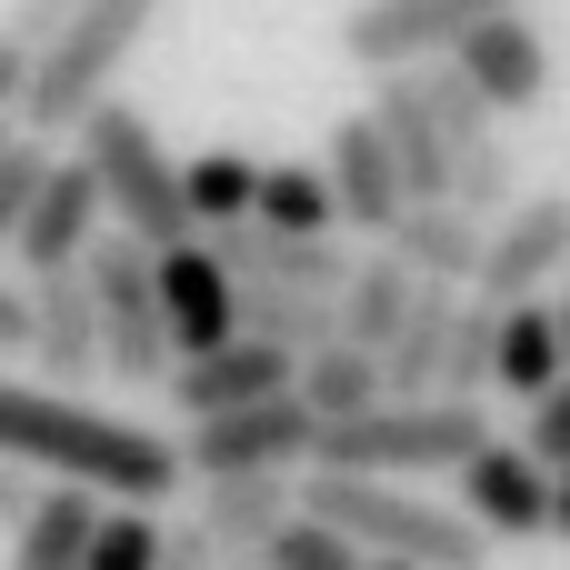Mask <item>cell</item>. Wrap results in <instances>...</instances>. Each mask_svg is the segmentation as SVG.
I'll return each mask as SVG.
<instances>
[{
    "mask_svg": "<svg viewBox=\"0 0 570 570\" xmlns=\"http://www.w3.org/2000/svg\"><path fill=\"white\" fill-rule=\"evenodd\" d=\"M0 451L40 461V471H70V481H100L120 501H160V491L190 481L180 441H160L150 421L90 411L70 381H0Z\"/></svg>",
    "mask_w": 570,
    "mask_h": 570,
    "instance_id": "obj_1",
    "label": "cell"
},
{
    "mask_svg": "<svg viewBox=\"0 0 570 570\" xmlns=\"http://www.w3.org/2000/svg\"><path fill=\"white\" fill-rule=\"evenodd\" d=\"M301 501L331 511L361 551H381V561H421V570H471V561H481V541H491V521H471V511H451V501H421V491H391V471L311 461V471H301Z\"/></svg>",
    "mask_w": 570,
    "mask_h": 570,
    "instance_id": "obj_2",
    "label": "cell"
},
{
    "mask_svg": "<svg viewBox=\"0 0 570 570\" xmlns=\"http://www.w3.org/2000/svg\"><path fill=\"white\" fill-rule=\"evenodd\" d=\"M481 441H491V411H481L471 391H411V401L391 391V401H371V411L331 421V431H321V461L421 481V471H461Z\"/></svg>",
    "mask_w": 570,
    "mask_h": 570,
    "instance_id": "obj_3",
    "label": "cell"
},
{
    "mask_svg": "<svg viewBox=\"0 0 570 570\" xmlns=\"http://www.w3.org/2000/svg\"><path fill=\"white\" fill-rule=\"evenodd\" d=\"M150 20H160V0H80V10H70V30H60V40H40V60H30L20 120H30V130H50V140H70V130L110 100V80L130 70V50L150 40Z\"/></svg>",
    "mask_w": 570,
    "mask_h": 570,
    "instance_id": "obj_4",
    "label": "cell"
},
{
    "mask_svg": "<svg viewBox=\"0 0 570 570\" xmlns=\"http://www.w3.org/2000/svg\"><path fill=\"white\" fill-rule=\"evenodd\" d=\"M80 150L100 160V180H110V220H120V230H140L150 250H170V240L200 230V210H190V160L160 150L150 110H130V100L110 90V100L80 120Z\"/></svg>",
    "mask_w": 570,
    "mask_h": 570,
    "instance_id": "obj_5",
    "label": "cell"
},
{
    "mask_svg": "<svg viewBox=\"0 0 570 570\" xmlns=\"http://www.w3.org/2000/svg\"><path fill=\"white\" fill-rule=\"evenodd\" d=\"M90 291H100V331H110V381L120 391H170L180 331H170V301H160V250L140 230L90 240Z\"/></svg>",
    "mask_w": 570,
    "mask_h": 570,
    "instance_id": "obj_6",
    "label": "cell"
},
{
    "mask_svg": "<svg viewBox=\"0 0 570 570\" xmlns=\"http://www.w3.org/2000/svg\"><path fill=\"white\" fill-rule=\"evenodd\" d=\"M321 411H311V391L291 381V391H271V401H240V411H200L190 431H180V451H190V481H220V471H311L321 461Z\"/></svg>",
    "mask_w": 570,
    "mask_h": 570,
    "instance_id": "obj_7",
    "label": "cell"
},
{
    "mask_svg": "<svg viewBox=\"0 0 570 570\" xmlns=\"http://www.w3.org/2000/svg\"><path fill=\"white\" fill-rule=\"evenodd\" d=\"M451 481H461V511H471V521H491V541H541V531H551L561 471H551L531 441H481Z\"/></svg>",
    "mask_w": 570,
    "mask_h": 570,
    "instance_id": "obj_8",
    "label": "cell"
},
{
    "mask_svg": "<svg viewBox=\"0 0 570 570\" xmlns=\"http://www.w3.org/2000/svg\"><path fill=\"white\" fill-rule=\"evenodd\" d=\"M40 291V331H30V361L40 381H110V331H100V291H90V261H60V271H30Z\"/></svg>",
    "mask_w": 570,
    "mask_h": 570,
    "instance_id": "obj_9",
    "label": "cell"
},
{
    "mask_svg": "<svg viewBox=\"0 0 570 570\" xmlns=\"http://www.w3.org/2000/svg\"><path fill=\"white\" fill-rule=\"evenodd\" d=\"M551 281H570V200L561 190H521V200L491 220V261H481L471 291L531 301V291H551Z\"/></svg>",
    "mask_w": 570,
    "mask_h": 570,
    "instance_id": "obj_10",
    "label": "cell"
},
{
    "mask_svg": "<svg viewBox=\"0 0 570 570\" xmlns=\"http://www.w3.org/2000/svg\"><path fill=\"white\" fill-rule=\"evenodd\" d=\"M321 160H331V180H341V220H351L361 240H391L401 210H411V170H401V150H391V120H381V110H351Z\"/></svg>",
    "mask_w": 570,
    "mask_h": 570,
    "instance_id": "obj_11",
    "label": "cell"
},
{
    "mask_svg": "<svg viewBox=\"0 0 570 570\" xmlns=\"http://www.w3.org/2000/svg\"><path fill=\"white\" fill-rule=\"evenodd\" d=\"M100 220H110V180H100V160H90V150H60L10 250H20V271H60V261H90Z\"/></svg>",
    "mask_w": 570,
    "mask_h": 570,
    "instance_id": "obj_12",
    "label": "cell"
},
{
    "mask_svg": "<svg viewBox=\"0 0 570 570\" xmlns=\"http://www.w3.org/2000/svg\"><path fill=\"white\" fill-rule=\"evenodd\" d=\"M301 381V351L291 341H261V331H230L220 351H180L170 371V411L200 421V411H240V401H271Z\"/></svg>",
    "mask_w": 570,
    "mask_h": 570,
    "instance_id": "obj_13",
    "label": "cell"
},
{
    "mask_svg": "<svg viewBox=\"0 0 570 570\" xmlns=\"http://www.w3.org/2000/svg\"><path fill=\"white\" fill-rule=\"evenodd\" d=\"M451 60L501 100V120H531V110H551V50H541V30H531V10H491V20H471L461 40H451Z\"/></svg>",
    "mask_w": 570,
    "mask_h": 570,
    "instance_id": "obj_14",
    "label": "cell"
},
{
    "mask_svg": "<svg viewBox=\"0 0 570 570\" xmlns=\"http://www.w3.org/2000/svg\"><path fill=\"white\" fill-rule=\"evenodd\" d=\"M461 30H471L461 0H361V10L341 20V60H351V70H421V60H441Z\"/></svg>",
    "mask_w": 570,
    "mask_h": 570,
    "instance_id": "obj_15",
    "label": "cell"
},
{
    "mask_svg": "<svg viewBox=\"0 0 570 570\" xmlns=\"http://www.w3.org/2000/svg\"><path fill=\"white\" fill-rule=\"evenodd\" d=\"M160 301H170L180 351H220V341L240 331V271L220 261V240H210V230H190V240H170V250H160Z\"/></svg>",
    "mask_w": 570,
    "mask_h": 570,
    "instance_id": "obj_16",
    "label": "cell"
},
{
    "mask_svg": "<svg viewBox=\"0 0 570 570\" xmlns=\"http://www.w3.org/2000/svg\"><path fill=\"white\" fill-rule=\"evenodd\" d=\"M291 511H301V471H220V481H200V521L220 531V561H261Z\"/></svg>",
    "mask_w": 570,
    "mask_h": 570,
    "instance_id": "obj_17",
    "label": "cell"
},
{
    "mask_svg": "<svg viewBox=\"0 0 570 570\" xmlns=\"http://www.w3.org/2000/svg\"><path fill=\"white\" fill-rule=\"evenodd\" d=\"M391 250H401L421 281H461V291H471V281H481V261H491V220H481L471 200H451V190H441V200H411V210H401Z\"/></svg>",
    "mask_w": 570,
    "mask_h": 570,
    "instance_id": "obj_18",
    "label": "cell"
},
{
    "mask_svg": "<svg viewBox=\"0 0 570 570\" xmlns=\"http://www.w3.org/2000/svg\"><path fill=\"white\" fill-rule=\"evenodd\" d=\"M90 541H100V481H70V471H60V491H40V501L20 511L10 561L20 570H80Z\"/></svg>",
    "mask_w": 570,
    "mask_h": 570,
    "instance_id": "obj_19",
    "label": "cell"
},
{
    "mask_svg": "<svg viewBox=\"0 0 570 570\" xmlns=\"http://www.w3.org/2000/svg\"><path fill=\"white\" fill-rule=\"evenodd\" d=\"M561 371H570L561 301H541V291H531V301H511V311H501V391H511V401H541Z\"/></svg>",
    "mask_w": 570,
    "mask_h": 570,
    "instance_id": "obj_20",
    "label": "cell"
},
{
    "mask_svg": "<svg viewBox=\"0 0 570 570\" xmlns=\"http://www.w3.org/2000/svg\"><path fill=\"white\" fill-rule=\"evenodd\" d=\"M411 301H421V271L381 240V250H361L351 291H341V331H351V341H371V351H391V341H401V321H411Z\"/></svg>",
    "mask_w": 570,
    "mask_h": 570,
    "instance_id": "obj_21",
    "label": "cell"
},
{
    "mask_svg": "<svg viewBox=\"0 0 570 570\" xmlns=\"http://www.w3.org/2000/svg\"><path fill=\"white\" fill-rule=\"evenodd\" d=\"M301 391H311V411H321V421H351V411L391 401V361H381L371 341L331 331L321 351H301Z\"/></svg>",
    "mask_w": 570,
    "mask_h": 570,
    "instance_id": "obj_22",
    "label": "cell"
},
{
    "mask_svg": "<svg viewBox=\"0 0 570 570\" xmlns=\"http://www.w3.org/2000/svg\"><path fill=\"white\" fill-rule=\"evenodd\" d=\"M240 331L291 341V351H321V341L341 331V291H311V281H240Z\"/></svg>",
    "mask_w": 570,
    "mask_h": 570,
    "instance_id": "obj_23",
    "label": "cell"
},
{
    "mask_svg": "<svg viewBox=\"0 0 570 570\" xmlns=\"http://www.w3.org/2000/svg\"><path fill=\"white\" fill-rule=\"evenodd\" d=\"M261 220H281V230H331V220H341L331 160H271V170H261Z\"/></svg>",
    "mask_w": 570,
    "mask_h": 570,
    "instance_id": "obj_24",
    "label": "cell"
},
{
    "mask_svg": "<svg viewBox=\"0 0 570 570\" xmlns=\"http://www.w3.org/2000/svg\"><path fill=\"white\" fill-rule=\"evenodd\" d=\"M261 170H271V160H250V150H200V160H190V210H200V230L250 220V210H261Z\"/></svg>",
    "mask_w": 570,
    "mask_h": 570,
    "instance_id": "obj_25",
    "label": "cell"
},
{
    "mask_svg": "<svg viewBox=\"0 0 570 570\" xmlns=\"http://www.w3.org/2000/svg\"><path fill=\"white\" fill-rule=\"evenodd\" d=\"M261 561H271V570H351V561H371V551H361L331 511H311V501H301V511L271 531V551H261Z\"/></svg>",
    "mask_w": 570,
    "mask_h": 570,
    "instance_id": "obj_26",
    "label": "cell"
},
{
    "mask_svg": "<svg viewBox=\"0 0 570 570\" xmlns=\"http://www.w3.org/2000/svg\"><path fill=\"white\" fill-rule=\"evenodd\" d=\"M501 311L511 301H491V291H471L461 301V331H451V391H501Z\"/></svg>",
    "mask_w": 570,
    "mask_h": 570,
    "instance_id": "obj_27",
    "label": "cell"
},
{
    "mask_svg": "<svg viewBox=\"0 0 570 570\" xmlns=\"http://www.w3.org/2000/svg\"><path fill=\"white\" fill-rule=\"evenodd\" d=\"M421 90H431V110L451 120V140H461V150L501 130V100H491V90H481V80H471V70H461L451 50H441V60H421Z\"/></svg>",
    "mask_w": 570,
    "mask_h": 570,
    "instance_id": "obj_28",
    "label": "cell"
},
{
    "mask_svg": "<svg viewBox=\"0 0 570 570\" xmlns=\"http://www.w3.org/2000/svg\"><path fill=\"white\" fill-rule=\"evenodd\" d=\"M170 561V531H160V501H130V511H100V541H90V570H140Z\"/></svg>",
    "mask_w": 570,
    "mask_h": 570,
    "instance_id": "obj_29",
    "label": "cell"
},
{
    "mask_svg": "<svg viewBox=\"0 0 570 570\" xmlns=\"http://www.w3.org/2000/svg\"><path fill=\"white\" fill-rule=\"evenodd\" d=\"M451 200H471L481 220H501V210L521 200V160H511V140H501V130L461 150V180H451Z\"/></svg>",
    "mask_w": 570,
    "mask_h": 570,
    "instance_id": "obj_30",
    "label": "cell"
},
{
    "mask_svg": "<svg viewBox=\"0 0 570 570\" xmlns=\"http://www.w3.org/2000/svg\"><path fill=\"white\" fill-rule=\"evenodd\" d=\"M50 130H20L10 150H0V250L20 240V220H30V200H40V180H50Z\"/></svg>",
    "mask_w": 570,
    "mask_h": 570,
    "instance_id": "obj_31",
    "label": "cell"
},
{
    "mask_svg": "<svg viewBox=\"0 0 570 570\" xmlns=\"http://www.w3.org/2000/svg\"><path fill=\"white\" fill-rule=\"evenodd\" d=\"M521 441H531L551 471H570V371L541 391V401H521Z\"/></svg>",
    "mask_w": 570,
    "mask_h": 570,
    "instance_id": "obj_32",
    "label": "cell"
},
{
    "mask_svg": "<svg viewBox=\"0 0 570 570\" xmlns=\"http://www.w3.org/2000/svg\"><path fill=\"white\" fill-rule=\"evenodd\" d=\"M30 331H40V291L0 271V351H30Z\"/></svg>",
    "mask_w": 570,
    "mask_h": 570,
    "instance_id": "obj_33",
    "label": "cell"
},
{
    "mask_svg": "<svg viewBox=\"0 0 570 570\" xmlns=\"http://www.w3.org/2000/svg\"><path fill=\"white\" fill-rule=\"evenodd\" d=\"M70 10H80V0H10V30H20V40H60Z\"/></svg>",
    "mask_w": 570,
    "mask_h": 570,
    "instance_id": "obj_34",
    "label": "cell"
},
{
    "mask_svg": "<svg viewBox=\"0 0 570 570\" xmlns=\"http://www.w3.org/2000/svg\"><path fill=\"white\" fill-rule=\"evenodd\" d=\"M30 60H40V40H20V30L0 20V100H20V90H30Z\"/></svg>",
    "mask_w": 570,
    "mask_h": 570,
    "instance_id": "obj_35",
    "label": "cell"
},
{
    "mask_svg": "<svg viewBox=\"0 0 570 570\" xmlns=\"http://www.w3.org/2000/svg\"><path fill=\"white\" fill-rule=\"evenodd\" d=\"M40 491L20 481V451H0V531H20V511H30Z\"/></svg>",
    "mask_w": 570,
    "mask_h": 570,
    "instance_id": "obj_36",
    "label": "cell"
},
{
    "mask_svg": "<svg viewBox=\"0 0 570 570\" xmlns=\"http://www.w3.org/2000/svg\"><path fill=\"white\" fill-rule=\"evenodd\" d=\"M20 130H30V120H20V100H0V150H10Z\"/></svg>",
    "mask_w": 570,
    "mask_h": 570,
    "instance_id": "obj_37",
    "label": "cell"
},
{
    "mask_svg": "<svg viewBox=\"0 0 570 570\" xmlns=\"http://www.w3.org/2000/svg\"><path fill=\"white\" fill-rule=\"evenodd\" d=\"M551 531L570 541V471H561V501H551Z\"/></svg>",
    "mask_w": 570,
    "mask_h": 570,
    "instance_id": "obj_38",
    "label": "cell"
},
{
    "mask_svg": "<svg viewBox=\"0 0 570 570\" xmlns=\"http://www.w3.org/2000/svg\"><path fill=\"white\" fill-rule=\"evenodd\" d=\"M561 331H570V281H561Z\"/></svg>",
    "mask_w": 570,
    "mask_h": 570,
    "instance_id": "obj_39",
    "label": "cell"
}]
</instances>
